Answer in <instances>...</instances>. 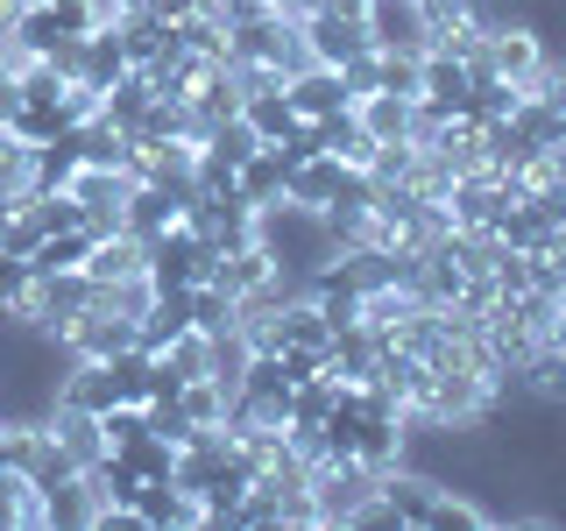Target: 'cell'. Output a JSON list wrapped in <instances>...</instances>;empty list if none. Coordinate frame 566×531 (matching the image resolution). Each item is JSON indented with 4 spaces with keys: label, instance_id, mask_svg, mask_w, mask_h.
I'll list each match as a JSON object with an SVG mask.
<instances>
[{
    "label": "cell",
    "instance_id": "obj_33",
    "mask_svg": "<svg viewBox=\"0 0 566 531\" xmlns=\"http://www.w3.org/2000/svg\"><path fill=\"white\" fill-rule=\"evenodd\" d=\"M376 93L418 100V58H403V50H376Z\"/></svg>",
    "mask_w": 566,
    "mask_h": 531
},
{
    "label": "cell",
    "instance_id": "obj_19",
    "mask_svg": "<svg viewBox=\"0 0 566 531\" xmlns=\"http://www.w3.org/2000/svg\"><path fill=\"white\" fill-rule=\"evenodd\" d=\"M283 177H291V156H283L276 142H262V149L234 170V191L248 206H270V199H283Z\"/></svg>",
    "mask_w": 566,
    "mask_h": 531
},
{
    "label": "cell",
    "instance_id": "obj_31",
    "mask_svg": "<svg viewBox=\"0 0 566 531\" xmlns=\"http://www.w3.org/2000/svg\"><path fill=\"white\" fill-rule=\"evenodd\" d=\"M120 454H128V468L142 475V482H170V468H177V447L156 439V433H142L135 447H120Z\"/></svg>",
    "mask_w": 566,
    "mask_h": 531
},
{
    "label": "cell",
    "instance_id": "obj_8",
    "mask_svg": "<svg viewBox=\"0 0 566 531\" xmlns=\"http://www.w3.org/2000/svg\"><path fill=\"white\" fill-rule=\"evenodd\" d=\"M64 347H71V362H114L120 347H135V319H120L106 305H85L78 319H71Z\"/></svg>",
    "mask_w": 566,
    "mask_h": 531
},
{
    "label": "cell",
    "instance_id": "obj_3",
    "mask_svg": "<svg viewBox=\"0 0 566 531\" xmlns=\"http://www.w3.org/2000/svg\"><path fill=\"white\" fill-rule=\"evenodd\" d=\"M93 291H99V283L85 277V270H50V277H29L22 312H29L43 333H57V341H64V333H71V319L93 305Z\"/></svg>",
    "mask_w": 566,
    "mask_h": 531
},
{
    "label": "cell",
    "instance_id": "obj_5",
    "mask_svg": "<svg viewBox=\"0 0 566 531\" xmlns=\"http://www.w3.org/2000/svg\"><path fill=\"white\" fill-rule=\"evenodd\" d=\"M361 29H368V50H403V58L432 50L424 0H361Z\"/></svg>",
    "mask_w": 566,
    "mask_h": 531
},
{
    "label": "cell",
    "instance_id": "obj_39",
    "mask_svg": "<svg viewBox=\"0 0 566 531\" xmlns=\"http://www.w3.org/2000/svg\"><path fill=\"white\" fill-rule=\"evenodd\" d=\"M14 106H22V79H14V71L0 64V128L14 121Z\"/></svg>",
    "mask_w": 566,
    "mask_h": 531
},
{
    "label": "cell",
    "instance_id": "obj_26",
    "mask_svg": "<svg viewBox=\"0 0 566 531\" xmlns=\"http://www.w3.org/2000/svg\"><path fill=\"white\" fill-rule=\"evenodd\" d=\"M114 383H120V404H149L156 397V354L149 347H120L114 354Z\"/></svg>",
    "mask_w": 566,
    "mask_h": 531
},
{
    "label": "cell",
    "instance_id": "obj_36",
    "mask_svg": "<svg viewBox=\"0 0 566 531\" xmlns=\"http://www.w3.org/2000/svg\"><path fill=\"white\" fill-rule=\"evenodd\" d=\"M57 106H64V128H85V121H99V85L71 79L64 93H57Z\"/></svg>",
    "mask_w": 566,
    "mask_h": 531
},
{
    "label": "cell",
    "instance_id": "obj_37",
    "mask_svg": "<svg viewBox=\"0 0 566 531\" xmlns=\"http://www.w3.org/2000/svg\"><path fill=\"white\" fill-rule=\"evenodd\" d=\"M276 362H283V383H312V376H326V347H276Z\"/></svg>",
    "mask_w": 566,
    "mask_h": 531
},
{
    "label": "cell",
    "instance_id": "obj_18",
    "mask_svg": "<svg viewBox=\"0 0 566 531\" xmlns=\"http://www.w3.org/2000/svg\"><path fill=\"white\" fill-rule=\"evenodd\" d=\"M185 326H191V291H156V305L135 319V347L164 354V347H170Z\"/></svg>",
    "mask_w": 566,
    "mask_h": 531
},
{
    "label": "cell",
    "instance_id": "obj_1",
    "mask_svg": "<svg viewBox=\"0 0 566 531\" xmlns=\"http://www.w3.org/2000/svg\"><path fill=\"white\" fill-rule=\"evenodd\" d=\"M255 241L270 248V262L283 277H312V270H326L340 248H333L326 235V212H312V206H291V199H270V206H255Z\"/></svg>",
    "mask_w": 566,
    "mask_h": 531
},
{
    "label": "cell",
    "instance_id": "obj_9",
    "mask_svg": "<svg viewBox=\"0 0 566 531\" xmlns=\"http://www.w3.org/2000/svg\"><path fill=\"white\" fill-rule=\"evenodd\" d=\"M482 58L495 64V79H510V85L524 93V85L538 79V64H545V43H538V35H531L524 22H503V29H489Z\"/></svg>",
    "mask_w": 566,
    "mask_h": 531
},
{
    "label": "cell",
    "instance_id": "obj_34",
    "mask_svg": "<svg viewBox=\"0 0 566 531\" xmlns=\"http://www.w3.org/2000/svg\"><path fill=\"white\" fill-rule=\"evenodd\" d=\"M50 14H57V29L64 35H93L106 14H114V0H43Z\"/></svg>",
    "mask_w": 566,
    "mask_h": 531
},
{
    "label": "cell",
    "instance_id": "obj_10",
    "mask_svg": "<svg viewBox=\"0 0 566 531\" xmlns=\"http://www.w3.org/2000/svg\"><path fill=\"white\" fill-rule=\"evenodd\" d=\"M283 93H291L297 121H326V114H347V106H354L333 64H305V71H291V79H283Z\"/></svg>",
    "mask_w": 566,
    "mask_h": 531
},
{
    "label": "cell",
    "instance_id": "obj_32",
    "mask_svg": "<svg viewBox=\"0 0 566 531\" xmlns=\"http://www.w3.org/2000/svg\"><path fill=\"white\" fill-rule=\"evenodd\" d=\"M206 149H212V156H220V164H234V170H241V164H248V156H255V149H262V135H255V128H248V121L234 114V121H220V128H212V135H206Z\"/></svg>",
    "mask_w": 566,
    "mask_h": 531
},
{
    "label": "cell",
    "instance_id": "obj_2",
    "mask_svg": "<svg viewBox=\"0 0 566 531\" xmlns=\"http://www.w3.org/2000/svg\"><path fill=\"white\" fill-rule=\"evenodd\" d=\"M382 489V475L368 468V460H312V510H318V531H347L354 518L368 510V496Z\"/></svg>",
    "mask_w": 566,
    "mask_h": 531
},
{
    "label": "cell",
    "instance_id": "obj_14",
    "mask_svg": "<svg viewBox=\"0 0 566 531\" xmlns=\"http://www.w3.org/2000/svg\"><path fill=\"white\" fill-rule=\"evenodd\" d=\"M270 341H276V347H333V319L318 312L312 291H297L291 305L270 319Z\"/></svg>",
    "mask_w": 566,
    "mask_h": 531
},
{
    "label": "cell",
    "instance_id": "obj_23",
    "mask_svg": "<svg viewBox=\"0 0 566 531\" xmlns=\"http://www.w3.org/2000/svg\"><path fill=\"white\" fill-rule=\"evenodd\" d=\"M93 227H64V235H43L29 256V277H50V270H85V256H93Z\"/></svg>",
    "mask_w": 566,
    "mask_h": 531
},
{
    "label": "cell",
    "instance_id": "obj_7",
    "mask_svg": "<svg viewBox=\"0 0 566 531\" xmlns=\"http://www.w3.org/2000/svg\"><path fill=\"white\" fill-rule=\"evenodd\" d=\"M297 29H305V50H312V64H354L368 50V29H361V14H347V8H305L297 14Z\"/></svg>",
    "mask_w": 566,
    "mask_h": 531
},
{
    "label": "cell",
    "instance_id": "obj_38",
    "mask_svg": "<svg viewBox=\"0 0 566 531\" xmlns=\"http://www.w3.org/2000/svg\"><path fill=\"white\" fill-rule=\"evenodd\" d=\"M22 298H29V262L0 248V312H8V305H22Z\"/></svg>",
    "mask_w": 566,
    "mask_h": 531
},
{
    "label": "cell",
    "instance_id": "obj_16",
    "mask_svg": "<svg viewBox=\"0 0 566 531\" xmlns=\"http://www.w3.org/2000/svg\"><path fill=\"white\" fill-rule=\"evenodd\" d=\"M177 220H185V199H177V191H164V185H135V191H128V212H120V227H128V235H142V241L170 235Z\"/></svg>",
    "mask_w": 566,
    "mask_h": 531
},
{
    "label": "cell",
    "instance_id": "obj_40",
    "mask_svg": "<svg viewBox=\"0 0 566 531\" xmlns=\"http://www.w3.org/2000/svg\"><path fill=\"white\" fill-rule=\"evenodd\" d=\"M14 8H22V0H0V22H8V14H14Z\"/></svg>",
    "mask_w": 566,
    "mask_h": 531
},
{
    "label": "cell",
    "instance_id": "obj_12",
    "mask_svg": "<svg viewBox=\"0 0 566 531\" xmlns=\"http://www.w3.org/2000/svg\"><path fill=\"white\" fill-rule=\"evenodd\" d=\"M135 524L142 531H191V524H206L199 518V496H185L177 482H142V496H135Z\"/></svg>",
    "mask_w": 566,
    "mask_h": 531
},
{
    "label": "cell",
    "instance_id": "obj_25",
    "mask_svg": "<svg viewBox=\"0 0 566 531\" xmlns=\"http://www.w3.org/2000/svg\"><path fill=\"white\" fill-rule=\"evenodd\" d=\"M510 128H517L531 149H559V142H566V114H553L545 100H531V93H524L517 106H510Z\"/></svg>",
    "mask_w": 566,
    "mask_h": 531
},
{
    "label": "cell",
    "instance_id": "obj_28",
    "mask_svg": "<svg viewBox=\"0 0 566 531\" xmlns=\"http://www.w3.org/2000/svg\"><path fill=\"white\" fill-rule=\"evenodd\" d=\"M29 170H35V142L0 128V191H8V199H29Z\"/></svg>",
    "mask_w": 566,
    "mask_h": 531
},
{
    "label": "cell",
    "instance_id": "obj_30",
    "mask_svg": "<svg viewBox=\"0 0 566 531\" xmlns=\"http://www.w3.org/2000/svg\"><path fill=\"white\" fill-rule=\"evenodd\" d=\"M177 404H185V418L199 425V433H206V425H227V389L212 383V376H199V383H185V389H177Z\"/></svg>",
    "mask_w": 566,
    "mask_h": 531
},
{
    "label": "cell",
    "instance_id": "obj_13",
    "mask_svg": "<svg viewBox=\"0 0 566 531\" xmlns=\"http://www.w3.org/2000/svg\"><path fill=\"white\" fill-rule=\"evenodd\" d=\"M50 439L78 460V468H93V460L106 454V433H99V412H78V404H50Z\"/></svg>",
    "mask_w": 566,
    "mask_h": 531
},
{
    "label": "cell",
    "instance_id": "obj_17",
    "mask_svg": "<svg viewBox=\"0 0 566 531\" xmlns=\"http://www.w3.org/2000/svg\"><path fill=\"white\" fill-rule=\"evenodd\" d=\"M57 404H78V412H114V404H120L114 362H71V368H64Z\"/></svg>",
    "mask_w": 566,
    "mask_h": 531
},
{
    "label": "cell",
    "instance_id": "obj_35",
    "mask_svg": "<svg viewBox=\"0 0 566 531\" xmlns=\"http://www.w3.org/2000/svg\"><path fill=\"white\" fill-rule=\"evenodd\" d=\"M99 433H106V454H120L149 433V418H142V404H114V412H99Z\"/></svg>",
    "mask_w": 566,
    "mask_h": 531
},
{
    "label": "cell",
    "instance_id": "obj_29",
    "mask_svg": "<svg viewBox=\"0 0 566 531\" xmlns=\"http://www.w3.org/2000/svg\"><path fill=\"white\" fill-rule=\"evenodd\" d=\"M191 326L199 333H227L234 326V291H220V283H191Z\"/></svg>",
    "mask_w": 566,
    "mask_h": 531
},
{
    "label": "cell",
    "instance_id": "obj_11",
    "mask_svg": "<svg viewBox=\"0 0 566 531\" xmlns=\"http://www.w3.org/2000/svg\"><path fill=\"white\" fill-rule=\"evenodd\" d=\"M340 185H347V164L340 156H305V164H291V177H283V199L291 206H312V212H326L333 199H340Z\"/></svg>",
    "mask_w": 566,
    "mask_h": 531
},
{
    "label": "cell",
    "instance_id": "obj_22",
    "mask_svg": "<svg viewBox=\"0 0 566 531\" xmlns=\"http://www.w3.org/2000/svg\"><path fill=\"white\" fill-rule=\"evenodd\" d=\"M191 114H199L206 128H220V121L241 114V85H234V71H227V64H206L199 71V85H191Z\"/></svg>",
    "mask_w": 566,
    "mask_h": 531
},
{
    "label": "cell",
    "instance_id": "obj_15",
    "mask_svg": "<svg viewBox=\"0 0 566 531\" xmlns=\"http://www.w3.org/2000/svg\"><path fill=\"white\" fill-rule=\"evenodd\" d=\"M149 270V241L128 235V227H114V235L93 241V256H85V277L93 283H114V277H142Z\"/></svg>",
    "mask_w": 566,
    "mask_h": 531
},
{
    "label": "cell",
    "instance_id": "obj_20",
    "mask_svg": "<svg viewBox=\"0 0 566 531\" xmlns=\"http://www.w3.org/2000/svg\"><path fill=\"white\" fill-rule=\"evenodd\" d=\"M411 106H418V100L361 93V100H354V121H361V135H368V142H403V135H411Z\"/></svg>",
    "mask_w": 566,
    "mask_h": 531
},
{
    "label": "cell",
    "instance_id": "obj_21",
    "mask_svg": "<svg viewBox=\"0 0 566 531\" xmlns=\"http://www.w3.org/2000/svg\"><path fill=\"white\" fill-rule=\"evenodd\" d=\"M128 50H120V35H114V14H106V22L93 29V35H85V64H78V79L85 85H99V93H106V85H114V79H128Z\"/></svg>",
    "mask_w": 566,
    "mask_h": 531
},
{
    "label": "cell",
    "instance_id": "obj_6",
    "mask_svg": "<svg viewBox=\"0 0 566 531\" xmlns=\"http://www.w3.org/2000/svg\"><path fill=\"white\" fill-rule=\"evenodd\" d=\"M64 191L85 206V227H93V235H114V227H120V212H128L135 177H128V170H114V164H78Z\"/></svg>",
    "mask_w": 566,
    "mask_h": 531
},
{
    "label": "cell",
    "instance_id": "obj_27",
    "mask_svg": "<svg viewBox=\"0 0 566 531\" xmlns=\"http://www.w3.org/2000/svg\"><path fill=\"white\" fill-rule=\"evenodd\" d=\"M8 135H22V142H57V135H64V106H57V100H22V106H14V121H8Z\"/></svg>",
    "mask_w": 566,
    "mask_h": 531
},
{
    "label": "cell",
    "instance_id": "obj_24",
    "mask_svg": "<svg viewBox=\"0 0 566 531\" xmlns=\"http://www.w3.org/2000/svg\"><path fill=\"white\" fill-rule=\"evenodd\" d=\"M241 121H248L262 142H283V135L297 128V106H291V93H283V85H270V93H248V100H241Z\"/></svg>",
    "mask_w": 566,
    "mask_h": 531
},
{
    "label": "cell",
    "instance_id": "obj_4",
    "mask_svg": "<svg viewBox=\"0 0 566 531\" xmlns=\"http://www.w3.org/2000/svg\"><path fill=\"white\" fill-rule=\"evenodd\" d=\"M206 277H212V241H199L185 220L149 241V283L156 291H191V283H206Z\"/></svg>",
    "mask_w": 566,
    "mask_h": 531
}]
</instances>
